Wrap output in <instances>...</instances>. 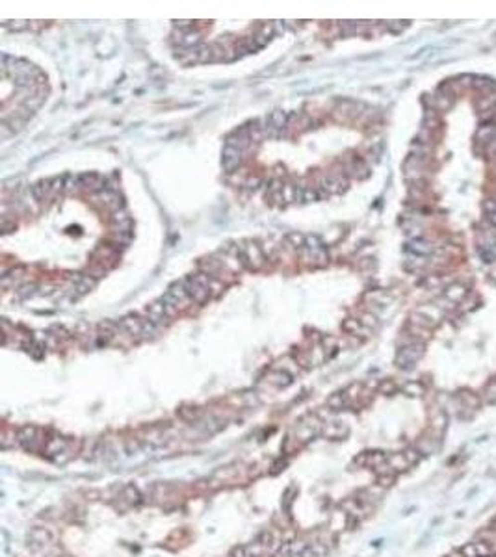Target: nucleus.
<instances>
[{
    "label": "nucleus",
    "instance_id": "32",
    "mask_svg": "<svg viewBox=\"0 0 496 557\" xmlns=\"http://www.w3.org/2000/svg\"><path fill=\"white\" fill-rule=\"evenodd\" d=\"M361 323L364 325L366 329H374V327L379 325V321H377L376 314H372V312H364V314L361 316Z\"/></svg>",
    "mask_w": 496,
    "mask_h": 557
},
{
    "label": "nucleus",
    "instance_id": "15",
    "mask_svg": "<svg viewBox=\"0 0 496 557\" xmlns=\"http://www.w3.org/2000/svg\"><path fill=\"white\" fill-rule=\"evenodd\" d=\"M347 173L353 176V178L362 180V178H366V176L370 175V169H368V165L362 162V160H357V158H355L353 162L347 165Z\"/></svg>",
    "mask_w": 496,
    "mask_h": 557
},
{
    "label": "nucleus",
    "instance_id": "51",
    "mask_svg": "<svg viewBox=\"0 0 496 557\" xmlns=\"http://www.w3.org/2000/svg\"><path fill=\"white\" fill-rule=\"evenodd\" d=\"M489 221L496 227V212H495V214H489Z\"/></svg>",
    "mask_w": 496,
    "mask_h": 557
},
{
    "label": "nucleus",
    "instance_id": "29",
    "mask_svg": "<svg viewBox=\"0 0 496 557\" xmlns=\"http://www.w3.org/2000/svg\"><path fill=\"white\" fill-rule=\"evenodd\" d=\"M429 153H431V147H429V145H422V143H416V141L411 145V156L424 158L425 160V156L429 155Z\"/></svg>",
    "mask_w": 496,
    "mask_h": 557
},
{
    "label": "nucleus",
    "instance_id": "33",
    "mask_svg": "<svg viewBox=\"0 0 496 557\" xmlns=\"http://www.w3.org/2000/svg\"><path fill=\"white\" fill-rule=\"evenodd\" d=\"M311 253V258L312 262H316V264H326L327 262V251L324 249V247H320V249H314V251H309Z\"/></svg>",
    "mask_w": 496,
    "mask_h": 557
},
{
    "label": "nucleus",
    "instance_id": "53",
    "mask_svg": "<svg viewBox=\"0 0 496 557\" xmlns=\"http://www.w3.org/2000/svg\"><path fill=\"white\" fill-rule=\"evenodd\" d=\"M491 526H493V531H496V518L493 520V524H491Z\"/></svg>",
    "mask_w": 496,
    "mask_h": 557
},
{
    "label": "nucleus",
    "instance_id": "54",
    "mask_svg": "<svg viewBox=\"0 0 496 557\" xmlns=\"http://www.w3.org/2000/svg\"><path fill=\"white\" fill-rule=\"evenodd\" d=\"M493 279H496V271H493Z\"/></svg>",
    "mask_w": 496,
    "mask_h": 557
},
{
    "label": "nucleus",
    "instance_id": "4",
    "mask_svg": "<svg viewBox=\"0 0 496 557\" xmlns=\"http://www.w3.org/2000/svg\"><path fill=\"white\" fill-rule=\"evenodd\" d=\"M242 151L236 147H231V145H225L223 147V153H221V165L227 173H233L238 165L242 163Z\"/></svg>",
    "mask_w": 496,
    "mask_h": 557
},
{
    "label": "nucleus",
    "instance_id": "28",
    "mask_svg": "<svg viewBox=\"0 0 496 557\" xmlns=\"http://www.w3.org/2000/svg\"><path fill=\"white\" fill-rule=\"evenodd\" d=\"M199 43H201V37H199L197 32H188V34H184L180 37V45L190 47L191 50H193V47H197Z\"/></svg>",
    "mask_w": 496,
    "mask_h": 557
},
{
    "label": "nucleus",
    "instance_id": "37",
    "mask_svg": "<svg viewBox=\"0 0 496 557\" xmlns=\"http://www.w3.org/2000/svg\"><path fill=\"white\" fill-rule=\"evenodd\" d=\"M155 334H156V325L153 323V321H149V319H145V321H143L142 336L143 338H153Z\"/></svg>",
    "mask_w": 496,
    "mask_h": 557
},
{
    "label": "nucleus",
    "instance_id": "27",
    "mask_svg": "<svg viewBox=\"0 0 496 557\" xmlns=\"http://www.w3.org/2000/svg\"><path fill=\"white\" fill-rule=\"evenodd\" d=\"M286 240H288V245H292L294 249H301L307 243V236H303L301 233H290L286 236Z\"/></svg>",
    "mask_w": 496,
    "mask_h": 557
},
{
    "label": "nucleus",
    "instance_id": "35",
    "mask_svg": "<svg viewBox=\"0 0 496 557\" xmlns=\"http://www.w3.org/2000/svg\"><path fill=\"white\" fill-rule=\"evenodd\" d=\"M483 398L489 403H496V381H491L487 388L483 390Z\"/></svg>",
    "mask_w": 496,
    "mask_h": 557
},
{
    "label": "nucleus",
    "instance_id": "8",
    "mask_svg": "<svg viewBox=\"0 0 496 557\" xmlns=\"http://www.w3.org/2000/svg\"><path fill=\"white\" fill-rule=\"evenodd\" d=\"M119 325L123 327V331L127 332V334H130V336H142L143 319H140V318L134 316V314H128V316H125L119 321Z\"/></svg>",
    "mask_w": 496,
    "mask_h": 557
},
{
    "label": "nucleus",
    "instance_id": "10",
    "mask_svg": "<svg viewBox=\"0 0 496 557\" xmlns=\"http://www.w3.org/2000/svg\"><path fill=\"white\" fill-rule=\"evenodd\" d=\"M147 314H149V321H153V323L158 327V325H164L167 323V314H165V311H164V305L160 303V301H155V303H151L149 307H147Z\"/></svg>",
    "mask_w": 496,
    "mask_h": 557
},
{
    "label": "nucleus",
    "instance_id": "38",
    "mask_svg": "<svg viewBox=\"0 0 496 557\" xmlns=\"http://www.w3.org/2000/svg\"><path fill=\"white\" fill-rule=\"evenodd\" d=\"M314 201H320L318 190L316 188H305L303 190V203H314Z\"/></svg>",
    "mask_w": 496,
    "mask_h": 557
},
{
    "label": "nucleus",
    "instance_id": "50",
    "mask_svg": "<svg viewBox=\"0 0 496 557\" xmlns=\"http://www.w3.org/2000/svg\"><path fill=\"white\" fill-rule=\"evenodd\" d=\"M482 256H483V260L485 262H493L496 258L495 253H489V251H485V249H482Z\"/></svg>",
    "mask_w": 496,
    "mask_h": 557
},
{
    "label": "nucleus",
    "instance_id": "40",
    "mask_svg": "<svg viewBox=\"0 0 496 557\" xmlns=\"http://www.w3.org/2000/svg\"><path fill=\"white\" fill-rule=\"evenodd\" d=\"M305 247L309 251H314V249H320V247H324V245H322V241H320L318 236H307Z\"/></svg>",
    "mask_w": 496,
    "mask_h": 557
},
{
    "label": "nucleus",
    "instance_id": "36",
    "mask_svg": "<svg viewBox=\"0 0 496 557\" xmlns=\"http://www.w3.org/2000/svg\"><path fill=\"white\" fill-rule=\"evenodd\" d=\"M461 554L465 557H480V552H478V546H476V541L474 543H468L465 544L463 548H461Z\"/></svg>",
    "mask_w": 496,
    "mask_h": 557
},
{
    "label": "nucleus",
    "instance_id": "20",
    "mask_svg": "<svg viewBox=\"0 0 496 557\" xmlns=\"http://www.w3.org/2000/svg\"><path fill=\"white\" fill-rule=\"evenodd\" d=\"M495 134H496V125L495 123H487V125L480 127V130L476 132V140L482 141V143H487V141H491L495 138Z\"/></svg>",
    "mask_w": 496,
    "mask_h": 557
},
{
    "label": "nucleus",
    "instance_id": "24",
    "mask_svg": "<svg viewBox=\"0 0 496 557\" xmlns=\"http://www.w3.org/2000/svg\"><path fill=\"white\" fill-rule=\"evenodd\" d=\"M482 234L483 238L487 240V245L496 247V227L491 221H483L482 223Z\"/></svg>",
    "mask_w": 496,
    "mask_h": 557
},
{
    "label": "nucleus",
    "instance_id": "30",
    "mask_svg": "<svg viewBox=\"0 0 496 557\" xmlns=\"http://www.w3.org/2000/svg\"><path fill=\"white\" fill-rule=\"evenodd\" d=\"M461 399H463L467 409H476V407L480 405V398L476 394H472V392H461Z\"/></svg>",
    "mask_w": 496,
    "mask_h": 557
},
{
    "label": "nucleus",
    "instance_id": "47",
    "mask_svg": "<svg viewBox=\"0 0 496 557\" xmlns=\"http://www.w3.org/2000/svg\"><path fill=\"white\" fill-rule=\"evenodd\" d=\"M11 231H15V223H7V219L2 218V234H7Z\"/></svg>",
    "mask_w": 496,
    "mask_h": 557
},
{
    "label": "nucleus",
    "instance_id": "44",
    "mask_svg": "<svg viewBox=\"0 0 496 557\" xmlns=\"http://www.w3.org/2000/svg\"><path fill=\"white\" fill-rule=\"evenodd\" d=\"M112 219H114V223L117 225V223H125V221H128L130 218L127 216V212L125 210H117V212H114V218Z\"/></svg>",
    "mask_w": 496,
    "mask_h": 557
},
{
    "label": "nucleus",
    "instance_id": "2",
    "mask_svg": "<svg viewBox=\"0 0 496 557\" xmlns=\"http://www.w3.org/2000/svg\"><path fill=\"white\" fill-rule=\"evenodd\" d=\"M422 353H424V346L420 344V342H411V344H405L402 349H400V353H398L396 357V364L400 368H411L416 360L422 357Z\"/></svg>",
    "mask_w": 496,
    "mask_h": 557
},
{
    "label": "nucleus",
    "instance_id": "16",
    "mask_svg": "<svg viewBox=\"0 0 496 557\" xmlns=\"http://www.w3.org/2000/svg\"><path fill=\"white\" fill-rule=\"evenodd\" d=\"M465 296H467V288H465L463 284H452V286H448L446 292H444V297H446L450 303H457V301H461Z\"/></svg>",
    "mask_w": 496,
    "mask_h": 557
},
{
    "label": "nucleus",
    "instance_id": "5",
    "mask_svg": "<svg viewBox=\"0 0 496 557\" xmlns=\"http://www.w3.org/2000/svg\"><path fill=\"white\" fill-rule=\"evenodd\" d=\"M182 284H184L186 292H188V296L191 297V301H195V303L203 305L208 301V297H210V292L205 288V286H201L199 282H195L193 279H182Z\"/></svg>",
    "mask_w": 496,
    "mask_h": 557
},
{
    "label": "nucleus",
    "instance_id": "52",
    "mask_svg": "<svg viewBox=\"0 0 496 557\" xmlns=\"http://www.w3.org/2000/svg\"><path fill=\"white\" fill-rule=\"evenodd\" d=\"M448 557H465V556L461 554V550H457V552H454V554H450Z\"/></svg>",
    "mask_w": 496,
    "mask_h": 557
},
{
    "label": "nucleus",
    "instance_id": "49",
    "mask_svg": "<svg viewBox=\"0 0 496 557\" xmlns=\"http://www.w3.org/2000/svg\"><path fill=\"white\" fill-rule=\"evenodd\" d=\"M483 208H485V212H489V214H495L496 203L495 201H485V203H483Z\"/></svg>",
    "mask_w": 496,
    "mask_h": 557
},
{
    "label": "nucleus",
    "instance_id": "26",
    "mask_svg": "<svg viewBox=\"0 0 496 557\" xmlns=\"http://www.w3.org/2000/svg\"><path fill=\"white\" fill-rule=\"evenodd\" d=\"M439 125H440V121H439V115L435 113V110H427L425 115H424V123H422V127H424L425 130H429V132H431V130H435Z\"/></svg>",
    "mask_w": 496,
    "mask_h": 557
},
{
    "label": "nucleus",
    "instance_id": "48",
    "mask_svg": "<svg viewBox=\"0 0 496 557\" xmlns=\"http://www.w3.org/2000/svg\"><path fill=\"white\" fill-rule=\"evenodd\" d=\"M34 290H36V286H34V284H30V286H24V288L19 290V296H21V297L32 296V294H34Z\"/></svg>",
    "mask_w": 496,
    "mask_h": 557
},
{
    "label": "nucleus",
    "instance_id": "34",
    "mask_svg": "<svg viewBox=\"0 0 496 557\" xmlns=\"http://www.w3.org/2000/svg\"><path fill=\"white\" fill-rule=\"evenodd\" d=\"M404 392H405V394H409V396H422V394H424V388H422V385H420V383L411 381V383H407V385L404 387Z\"/></svg>",
    "mask_w": 496,
    "mask_h": 557
},
{
    "label": "nucleus",
    "instance_id": "39",
    "mask_svg": "<svg viewBox=\"0 0 496 557\" xmlns=\"http://www.w3.org/2000/svg\"><path fill=\"white\" fill-rule=\"evenodd\" d=\"M420 314H424L425 318H429L431 321H435L437 318L440 316V311L439 309H435V307H422V309H418Z\"/></svg>",
    "mask_w": 496,
    "mask_h": 557
},
{
    "label": "nucleus",
    "instance_id": "18",
    "mask_svg": "<svg viewBox=\"0 0 496 557\" xmlns=\"http://www.w3.org/2000/svg\"><path fill=\"white\" fill-rule=\"evenodd\" d=\"M52 191V180H39V182H36L34 186H32V195L37 199V201H43L45 199V195L47 193H50Z\"/></svg>",
    "mask_w": 496,
    "mask_h": 557
},
{
    "label": "nucleus",
    "instance_id": "12",
    "mask_svg": "<svg viewBox=\"0 0 496 557\" xmlns=\"http://www.w3.org/2000/svg\"><path fill=\"white\" fill-rule=\"evenodd\" d=\"M322 186H324L329 193H342V191H346V188H347V180L340 175H334V176L326 178V180L322 182Z\"/></svg>",
    "mask_w": 496,
    "mask_h": 557
},
{
    "label": "nucleus",
    "instance_id": "11",
    "mask_svg": "<svg viewBox=\"0 0 496 557\" xmlns=\"http://www.w3.org/2000/svg\"><path fill=\"white\" fill-rule=\"evenodd\" d=\"M97 284V279H93L89 275H78L77 277V284H75V297H82L85 296L87 292H91Z\"/></svg>",
    "mask_w": 496,
    "mask_h": 557
},
{
    "label": "nucleus",
    "instance_id": "31",
    "mask_svg": "<svg viewBox=\"0 0 496 557\" xmlns=\"http://www.w3.org/2000/svg\"><path fill=\"white\" fill-rule=\"evenodd\" d=\"M342 327H344L346 331L353 332V334H357V332H366V329H362V323L359 319H346Z\"/></svg>",
    "mask_w": 496,
    "mask_h": 557
},
{
    "label": "nucleus",
    "instance_id": "9",
    "mask_svg": "<svg viewBox=\"0 0 496 557\" xmlns=\"http://www.w3.org/2000/svg\"><path fill=\"white\" fill-rule=\"evenodd\" d=\"M167 294L177 299V303H178V307H180V309H188V305L191 303V297L188 296V292H186L182 281L173 282V284L169 286V292H167Z\"/></svg>",
    "mask_w": 496,
    "mask_h": 557
},
{
    "label": "nucleus",
    "instance_id": "45",
    "mask_svg": "<svg viewBox=\"0 0 496 557\" xmlns=\"http://www.w3.org/2000/svg\"><path fill=\"white\" fill-rule=\"evenodd\" d=\"M379 390H381V392H387V394H390V392H394V390H396V387H394V383L383 381L381 387H379Z\"/></svg>",
    "mask_w": 496,
    "mask_h": 557
},
{
    "label": "nucleus",
    "instance_id": "1",
    "mask_svg": "<svg viewBox=\"0 0 496 557\" xmlns=\"http://www.w3.org/2000/svg\"><path fill=\"white\" fill-rule=\"evenodd\" d=\"M236 258H240V264H244V266H248V268H251V269L262 268V264H264L262 249H260V245L253 243V241L244 243V245L240 247Z\"/></svg>",
    "mask_w": 496,
    "mask_h": 557
},
{
    "label": "nucleus",
    "instance_id": "19",
    "mask_svg": "<svg viewBox=\"0 0 496 557\" xmlns=\"http://www.w3.org/2000/svg\"><path fill=\"white\" fill-rule=\"evenodd\" d=\"M495 104H496L495 93H485V95L480 97V100L476 102V108H478L480 113H483V112H489V110H495Z\"/></svg>",
    "mask_w": 496,
    "mask_h": 557
},
{
    "label": "nucleus",
    "instance_id": "17",
    "mask_svg": "<svg viewBox=\"0 0 496 557\" xmlns=\"http://www.w3.org/2000/svg\"><path fill=\"white\" fill-rule=\"evenodd\" d=\"M160 303L164 305V311H165V314L169 318H175L178 314V311H180L177 299L173 296H169V294H164V296L160 297Z\"/></svg>",
    "mask_w": 496,
    "mask_h": 557
},
{
    "label": "nucleus",
    "instance_id": "23",
    "mask_svg": "<svg viewBox=\"0 0 496 557\" xmlns=\"http://www.w3.org/2000/svg\"><path fill=\"white\" fill-rule=\"evenodd\" d=\"M407 249H409L411 253H416V254H429V253H433L431 243H427V241H422V240H413L411 243L407 245Z\"/></svg>",
    "mask_w": 496,
    "mask_h": 557
},
{
    "label": "nucleus",
    "instance_id": "7",
    "mask_svg": "<svg viewBox=\"0 0 496 557\" xmlns=\"http://www.w3.org/2000/svg\"><path fill=\"white\" fill-rule=\"evenodd\" d=\"M106 186V180H102L99 175L95 173H84L78 175V188H84L87 191H99Z\"/></svg>",
    "mask_w": 496,
    "mask_h": 557
},
{
    "label": "nucleus",
    "instance_id": "42",
    "mask_svg": "<svg viewBox=\"0 0 496 557\" xmlns=\"http://www.w3.org/2000/svg\"><path fill=\"white\" fill-rule=\"evenodd\" d=\"M208 290H210V294H212V296H218L221 290H223V284H221L220 279L212 277V281H210V286H208Z\"/></svg>",
    "mask_w": 496,
    "mask_h": 557
},
{
    "label": "nucleus",
    "instance_id": "43",
    "mask_svg": "<svg viewBox=\"0 0 496 557\" xmlns=\"http://www.w3.org/2000/svg\"><path fill=\"white\" fill-rule=\"evenodd\" d=\"M407 26V22L405 21H392L387 24V28L390 30V32H402V30Z\"/></svg>",
    "mask_w": 496,
    "mask_h": 557
},
{
    "label": "nucleus",
    "instance_id": "46",
    "mask_svg": "<svg viewBox=\"0 0 496 557\" xmlns=\"http://www.w3.org/2000/svg\"><path fill=\"white\" fill-rule=\"evenodd\" d=\"M258 184H260V178H258V176H253V178H249L248 182H246V188L255 191L256 188H258Z\"/></svg>",
    "mask_w": 496,
    "mask_h": 557
},
{
    "label": "nucleus",
    "instance_id": "14",
    "mask_svg": "<svg viewBox=\"0 0 496 557\" xmlns=\"http://www.w3.org/2000/svg\"><path fill=\"white\" fill-rule=\"evenodd\" d=\"M387 465L390 466V470L392 472H404V470H407L409 468V461L405 459L404 453H392V455H387Z\"/></svg>",
    "mask_w": 496,
    "mask_h": 557
},
{
    "label": "nucleus",
    "instance_id": "21",
    "mask_svg": "<svg viewBox=\"0 0 496 557\" xmlns=\"http://www.w3.org/2000/svg\"><path fill=\"white\" fill-rule=\"evenodd\" d=\"M347 399H349V398L346 396V392H336V394H333L327 399V405H329V409L340 410L347 405Z\"/></svg>",
    "mask_w": 496,
    "mask_h": 557
},
{
    "label": "nucleus",
    "instance_id": "22",
    "mask_svg": "<svg viewBox=\"0 0 496 557\" xmlns=\"http://www.w3.org/2000/svg\"><path fill=\"white\" fill-rule=\"evenodd\" d=\"M268 381L277 385V387H286V385L292 383V375L288 374V372H284V370H279V372H273V374L269 375Z\"/></svg>",
    "mask_w": 496,
    "mask_h": 557
},
{
    "label": "nucleus",
    "instance_id": "25",
    "mask_svg": "<svg viewBox=\"0 0 496 557\" xmlns=\"http://www.w3.org/2000/svg\"><path fill=\"white\" fill-rule=\"evenodd\" d=\"M32 539H34V543H37V544H50L52 543V533L45 528H36L32 531Z\"/></svg>",
    "mask_w": 496,
    "mask_h": 557
},
{
    "label": "nucleus",
    "instance_id": "13",
    "mask_svg": "<svg viewBox=\"0 0 496 557\" xmlns=\"http://www.w3.org/2000/svg\"><path fill=\"white\" fill-rule=\"evenodd\" d=\"M100 199H102V203L106 205L108 210H112V212L123 210V201H121L119 193L104 190V191H100Z\"/></svg>",
    "mask_w": 496,
    "mask_h": 557
},
{
    "label": "nucleus",
    "instance_id": "3",
    "mask_svg": "<svg viewBox=\"0 0 496 557\" xmlns=\"http://www.w3.org/2000/svg\"><path fill=\"white\" fill-rule=\"evenodd\" d=\"M288 123V115L284 110H273L266 117V136H271V138H277V136L283 132V128L286 127Z\"/></svg>",
    "mask_w": 496,
    "mask_h": 557
},
{
    "label": "nucleus",
    "instance_id": "41",
    "mask_svg": "<svg viewBox=\"0 0 496 557\" xmlns=\"http://www.w3.org/2000/svg\"><path fill=\"white\" fill-rule=\"evenodd\" d=\"M404 455H405V459L409 461V465L411 466L416 465V463L420 461V452H416V450H405Z\"/></svg>",
    "mask_w": 496,
    "mask_h": 557
},
{
    "label": "nucleus",
    "instance_id": "6",
    "mask_svg": "<svg viewBox=\"0 0 496 557\" xmlns=\"http://www.w3.org/2000/svg\"><path fill=\"white\" fill-rule=\"evenodd\" d=\"M251 132H249V127H240L238 130H234L233 134L227 138V145L231 147L240 149L242 153L251 145Z\"/></svg>",
    "mask_w": 496,
    "mask_h": 557
}]
</instances>
